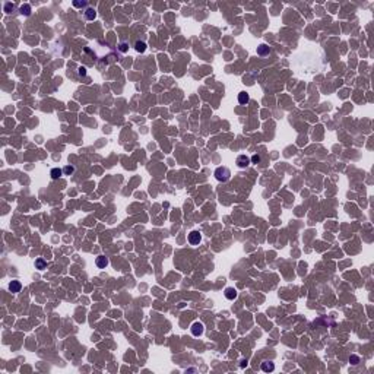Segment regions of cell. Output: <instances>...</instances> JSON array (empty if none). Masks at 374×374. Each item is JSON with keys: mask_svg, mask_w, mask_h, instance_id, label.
<instances>
[{"mask_svg": "<svg viewBox=\"0 0 374 374\" xmlns=\"http://www.w3.org/2000/svg\"><path fill=\"white\" fill-rule=\"evenodd\" d=\"M215 177L218 181H222L224 183V181H227L231 177V171L227 167H218L215 171Z\"/></svg>", "mask_w": 374, "mask_h": 374, "instance_id": "obj_1", "label": "cell"}, {"mask_svg": "<svg viewBox=\"0 0 374 374\" xmlns=\"http://www.w3.org/2000/svg\"><path fill=\"white\" fill-rule=\"evenodd\" d=\"M202 241V235L199 234V231H191L189 234V243L191 246H197Z\"/></svg>", "mask_w": 374, "mask_h": 374, "instance_id": "obj_2", "label": "cell"}, {"mask_svg": "<svg viewBox=\"0 0 374 374\" xmlns=\"http://www.w3.org/2000/svg\"><path fill=\"white\" fill-rule=\"evenodd\" d=\"M203 333V324L199 322H196L191 324V335L193 336H200Z\"/></svg>", "mask_w": 374, "mask_h": 374, "instance_id": "obj_3", "label": "cell"}, {"mask_svg": "<svg viewBox=\"0 0 374 374\" xmlns=\"http://www.w3.org/2000/svg\"><path fill=\"white\" fill-rule=\"evenodd\" d=\"M249 164H250V158H249V156H246V155H238V158H237V165H238L240 168H246Z\"/></svg>", "mask_w": 374, "mask_h": 374, "instance_id": "obj_4", "label": "cell"}, {"mask_svg": "<svg viewBox=\"0 0 374 374\" xmlns=\"http://www.w3.org/2000/svg\"><path fill=\"white\" fill-rule=\"evenodd\" d=\"M95 263H97V266L99 267V269H105V267L108 266V259L105 256H99V257H97Z\"/></svg>", "mask_w": 374, "mask_h": 374, "instance_id": "obj_5", "label": "cell"}, {"mask_svg": "<svg viewBox=\"0 0 374 374\" xmlns=\"http://www.w3.org/2000/svg\"><path fill=\"white\" fill-rule=\"evenodd\" d=\"M269 53H271V48L266 44H260V46L257 47V54L259 56H267Z\"/></svg>", "mask_w": 374, "mask_h": 374, "instance_id": "obj_6", "label": "cell"}, {"mask_svg": "<svg viewBox=\"0 0 374 374\" xmlns=\"http://www.w3.org/2000/svg\"><path fill=\"white\" fill-rule=\"evenodd\" d=\"M225 297L227 300H235L237 298V289H234V288H227L225 289Z\"/></svg>", "mask_w": 374, "mask_h": 374, "instance_id": "obj_7", "label": "cell"}, {"mask_svg": "<svg viewBox=\"0 0 374 374\" xmlns=\"http://www.w3.org/2000/svg\"><path fill=\"white\" fill-rule=\"evenodd\" d=\"M249 101H250V97H249V94L247 92H240L238 94V103H240L241 105L249 104Z\"/></svg>", "mask_w": 374, "mask_h": 374, "instance_id": "obj_8", "label": "cell"}, {"mask_svg": "<svg viewBox=\"0 0 374 374\" xmlns=\"http://www.w3.org/2000/svg\"><path fill=\"white\" fill-rule=\"evenodd\" d=\"M21 288H22V285H21V282L19 281H12L11 284H9V289H11L12 292H19L21 291Z\"/></svg>", "mask_w": 374, "mask_h": 374, "instance_id": "obj_9", "label": "cell"}, {"mask_svg": "<svg viewBox=\"0 0 374 374\" xmlns=\"http://www.w3.org/2000/svg\"><path fill=\"white\" fill-rule=\"evenodd\" d=\"M262 370H263L265 373H271V371H273V370H275V364L269 363V361H266V363H262Z\"/></svg>", "mask_w": 374, "mask_h": 374, "instance_id": "obj_10", "label": "cell"}, {"mask_svg": "<svg viewBox=\"0 0 374 374\" xmlns=\"http://www.w3.org/2000/svg\"><path fill=\"white\" fill-rule=\"evenodd\" d=\"M95 16H97V11H95V9H92V7L86 9V12H85V18H86L88 21H94Z\"/></svg>", "mask_w": 374, "mask_h": 374, "instance_id": "obj_11", "label": "cell"}, {"mask_svg": "<svg viewBox=\"0 0 374 374\" xmlns=\"http://www.w3.org/2000/svg\"><path fill=\"white\" fill-rule=\"evenodd\" d=\"M50 175H51V178L57 180L59 177H62V175H63V169H60V168H53V169H51V173H50Z\"/></svg>", "mask_w": 374, "mask_h": 374, "instance_id": "obj_12", "label": "cell"}, {"mask_svg": "<svg viewBox=\"0 0 374 374\" xmlns=\"http://www.w3.org/2000/svg\"><path fill=\"white\" fill-rule=\"evenodd\" d=\"M134 48H136V51H138V53H143L145 50H146V44H145L143 41H136V44H134Z\"/></svg>", "mask_w": 374, "mask_h": 374, "instance_id": "obj_13", "label": "cell"}, {"mask_svg": "<svg viewBox=\"0 0 374 374\" xmlns=\"http://www.w3.org/2000/svg\"><path fill=\"white\" fill-rule=\"evenodd\" d=\"M21 13L22 15H25V16H28L29 13H31V6L29 5H22L21 6Z\"/></svg>", "mask_w": 374, "mask_h": 374, "instance_id": "obj_14", "label": "cell"}, {"mask_svg": "<svg viewBox=\"0 0 374 374\" xmlns=\"http://www.w3.org/2000/svg\"><path fill=\"white\" fill-rule=\"evenodd\" d=\"M35 266H37V269H44V267L47 266V263H46V260H44V259H37V260H35Z\"/></svg>", "mask_w": 374, "mask_h": 374, "instance_id": "obj_15", "label": "cell"}, {"mask_svg": "<svg viewBox=\"0 0 374 374\" xmlns=\"http://www.w3.org/2000/svg\"><path fill=\"white\" fill-rule=\"evenodd\" d=\"M358 361H359V358L357 357V355H351V357H349V363L354 364V365H355V364H358Z\"/></svg>", "mask_w": 374, "mask_h": 374, "instance_id": "obj_16", "label": "cell"}, {"mask_svg": "<svg viewBox=\"0 0 374 374\" xmlns=\"http://www.w3.org/2000/svg\"><path fill=\"white\" fill-rule=\"evenodd\" d=\"M73 171H75V168H73V167H70V165H67L66 168L63 169V173H66V174H72Z\"/></svg>", "mask_w": 374, "mask_h": 374, "instance_id": "obj_17", "label": "cell"}, {"mask_svg": "<svg viewBox=\"0 0 374 374\" xmlns=\"http://www.w3.org/2000/svg\"><path fill=\"white\" fill-rule=\"evenodd\" d=\"M251 161H253V164H259L260 162V156L259 155H253L251 156Z\"/></svg>", "mask_w": 374, "mask_h": 374, "instance_id": "obj_18", "label": "cell"}, {"mask_svg": "<svg viewBox=\"0 0 374 374\" xmlns=\"http://www.w3.org/2000/svg\"><path fill=\"white\" fill-rule=\"evenodd\" d=\"M85 5H86L85 2H73V6H75V7H82V6H85Z\"/></svg>", "mask_w": 374, "mask_h": 374, "instance_id": "obj_19", "label": "cell"}, {"mask_svg": "<svg viewBox=\"0 0 374 374\" xmlns=\"http://www.w3.org/2000/svg\"><path fill=\"white\" fill-rule=\"evenodd\" d=\"M86 75V69L85 67H79V76H85Z\"/></svg>", "mask_w": 374, "mask_h": 374, "instance_id": "obj_20", "label": "cell"}]
</instances>
